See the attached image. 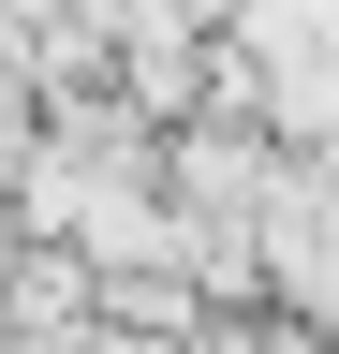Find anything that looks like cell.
Listing matches in <instances>:
<instances>
[{"mask_svg":"<svg viewBox=\"0 0 339 354\" xmlns=\"http://www.w3.org/2000/svg\"><path fill=\"white\" fill-rule=\"evenodd\" d=\"M222 44H236L251 74H280V59H339V0H236Z\"/></svg>","mask_w":339,"mask_h":354,"instance_id":"6da1fadb","label":"cell"},{"mask_svg":"<svg viewBox=\"0 0 339 354\" xmlns=\"http://www.w3.org/2000/svg\"><path fill=\"white\" fill-rule=\"evenodd\" d=\"M45 15H59V0H0V59H15V44L45 30Z\"/></svg>","mask_w":339,"mask_h":354,"instance_id":"7a4b0ae2","label":"cell"}]
</instances>
